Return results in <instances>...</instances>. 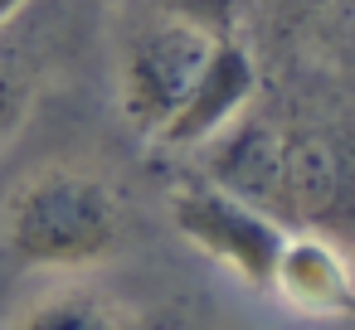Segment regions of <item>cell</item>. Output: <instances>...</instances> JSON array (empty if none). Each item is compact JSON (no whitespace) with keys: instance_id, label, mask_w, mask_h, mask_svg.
Instances as JSON below:
<instances>
[{"instance_id":"10","label":"cell","mask_w":355,"mask_h":330,"mask_svg":"<svg viewBox=\"0 0 355 330\" xmlns=\"http://www.w3.org/2000/svg\"><path fill=\"white\" fill-rule=\"evenodd\" d=\"M146 10H166L175 20H190L209 35H239V0H141Z\"/></svg>"},{"instance_id":"1","label":"cell","mask_w":355,"mask_h":330,"mask_svg":"<svg viewBox=\"0 0 355 330\" xmlns=\"http://www.w3.org/2000/svg\"><path fill=\"white\" fill-rule=\"evenodd\" d=\"M127 248V199L88 165H40L0 204V253L30 272H93Z\"/></svg>"},{"instance_id":"4","label":"cell","mask_w":355,"mask_h":330,"mask_svg":"<svg viewBox=\"0 0 355 330\" xmlns=\"http://www.w3.org/2000/svg\"><path fill=\"white\" fill-rule=\"evenodd\" d=\"M195 175L224 185L229 194L258 204L263 214L282 219V151H287V127H272L263 117H253L248 107L224 122L214 136H205L195 146Z\"/></svg>"},{"instance_id":"9","label":"cell","mask_w":355,"mask_h":330,"mask_svg":"<svg viewBox=\"0 0 355 330\" xmlns=\"http://www.w3.org/2000/svg\"><path fill=\"white\" fill-rule=\"evenodd\" d=\"M40 88H44V68H40L35 49L25 39H15L10 25H0V151L30 122Z\"/></svg>"},{"instance_id":"5","label":"cell","mask_w":355,"mask_h":330,"mask_svg":"<svg viewBox=\"0 0 355 330\" xmlns=\"http://www.w3.org/2000/svg\"><path fill=\"white\" fill-rule=\"evenodd\" d=\"M258 93V64L253 54L239 44V35H219L190 83V93L180 98V107L171 112V122L156 131V146L166 151H195L205 136H214L224 122H234L243 107H253Z\"/></svg>"},{"instance_id":"3","label":"cell","mask_w":355,"mask_h":330,"mask_svg":"<svg viewBox=\"0 0 355 330\" xmlns=\"http://www.w3.org/2000/svg\"><path fill=\"white\" fill-rule=\"evenodd\" d=\"M166 209H171V228L200 257H209L219 272L239 277L243 286L268 291V272H272L287 223H277L272 214H263L258 204L229 194L224 185H214L205 175L175 180Z\"/></svg>"},{"instance_id":"7","label":"cell","mask_w":355,"mask_h":330,"mask_svg":"<svg viewBox=\"0 0 355 330\" xmlns=\"http://www.w3.org/2000/svg\"><path fill=\"white\" fill-rule=\"evenodd\" d=\"M345 146L326 131H287L282 151V219L287 223H331L345 214Z\"/></svg>"},{"instance_id":"2","label":"cell","mask_w":355,"mask_h":330,"mask_svg":"<svg viewBox=\"0 0 355 330\" xmlns=\"http://www.w3.org/2000/svg\"><path fill=\"white\" fill-rule=\"evenodd\" d=\"M214 39L219 35H209L190 20L141 6V15L132 20V30L122 39V73H117V102L137 136L156 141V131L171 122V112L190 93Z\"/></svg>"},{"instance_id":"6","label":"cell","mask_w":355,"mask_h":330,"mask_svg":"<svg viewBox=\"0 0 355 330\" xmlns=\"http://www.w3.org/2000/svg\"><path fill=\"white\" fill-rule=\"evenodd\" d=\"M268 291L287 311H297L306 320H345L350 306H355L350 257L321 228L282 233L277 257H272V272H268Z\"/></svg>"},{"instance_id":"8","label":"cell","mask_w":355,"mask_h":330,"mask_svg":"<svg viewBox=\"0 0 355 330\" xmlns=\"http://www.w3.org/2000/svg\"><path fill=\"white\" fill-rule=\"evenodd\" d=\"M10 325H25V330H117V325H141V315L127 311V301L103 296L93 286H59V291H44L40 301H30V311H20Z\"/></svg>"}]
</instances>
